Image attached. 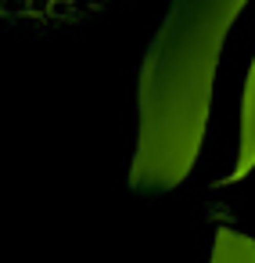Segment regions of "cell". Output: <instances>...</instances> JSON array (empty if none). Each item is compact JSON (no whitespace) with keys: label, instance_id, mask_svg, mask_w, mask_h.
Wrapping results in <instances>:
<instances>
[{"label":"cell","instance_id":"obj_1","mask_svg":"<svg viewBox=\"0 0 255 263\" xmlns=\"http://www.w3.org/2000/svg\"><path fill=\"white\" fill-rule=\"evenodd\" d=\"M241 8L244 0H173L140 69L133 191L162 195L190 173L208 123L219 44Z\"/></svg>","mask_w":255,"mask_h":263},{"label":"cell","instance_id":"obj_2","mask_svg":"<svg viewBox=\"0 0 255 263\" xmlns=\"http://www.w3.org/2000/svg\"><path fill=\"white\" fill-rule=\"evenodd\" d=\"M251 166H255V62H251L248 80H244V105H241V152H237V162H233L230 177H223L219 184H237V180H244Z\"/></svg>","mask_w":255,"mask_h":263},{"label":"cell","instance_id":"obj_3","mask_svg":"<svg viewBox=\"0 0 255 263\" xmlns=\"http://www.w3.org/2000/svg\"><path fill=\"white\" fill-rule=\"evenodd\" d=\"M212 263H255V241L237 231H219L212 245Z\"/></svg>","mask_w":255,"mask_h":263},{"label":"cell","instance_id":"obj_4","mask_svg":"<svg viewBox=\"0 0 255 263\" xmlns=\"http://www.w3.org/2000/svg\"><path fill=\"white\" fill-rule=\"evenodd\" d=\"M0 11L18 18V15H29V0H0Z\"/></svg>","mask_w":255,"mask_h":263},{"label":"cell","instance_id":"obj_5","mask_svg":"<svg viewBox=\"0 0 255 263\" xmlns=\"http://www.w3.org/2000/svg\"><path fill=\"white\" fill-rule=\"evenodd\" d=\"M76 8H72V0H51V11L47 15H54V18H69Z\"/></svg>","mask_w":255,"mask_h":263},{"label":"cell","instance_id":"obj_6","mask_svg":"<svg viewBox=\"0 0 255 263\" xmlns=\"http://www.w3.org/2000/svg\"><path fill=\"white\" fill-rule=\"evenodd\" d=\"M51 11V0H29V15H47Z\"/></svg>","mask_w":255,"mask_h":263},{"label":"cell","instance_id":"obj_7","mask_svg":"<svg viewBox=\"0 0 255 263\" xmlns=\"http://www.w3.org/2000/svg\"><path fill=\"white\" fill-rule=\"evenodd\" d=\"M72 4H79V8H87V4H104V0H72Z\"/></svg>","mask_w":255,"mask_h":263}]
</instances>
